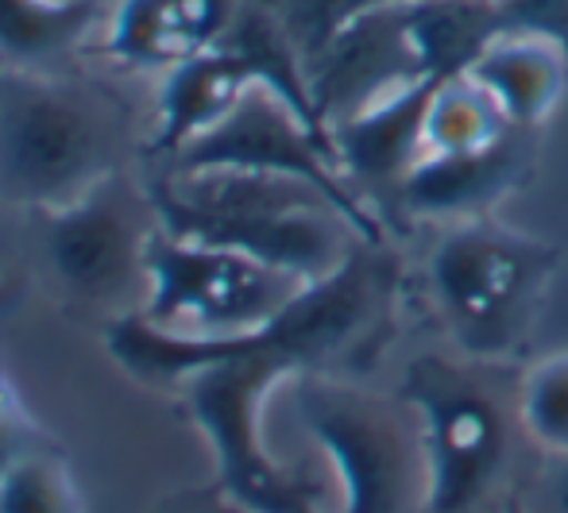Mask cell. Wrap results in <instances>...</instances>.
<instances>
[{
    "instance_id": "cell-1",
    "label": "cell",
    "mask_w": 568,
    "mask_h": 513,
    "mask_svg": "<svg viewBox=\"0 0 568 513\" xmlns=\"http://www.w3.org/2000/svg\"><path fill=\"white\" fill-rule=\"evenodd\" d=\"M151 202L171 236L244 252L306 286L341 270L364 244L329 194L286 174L166 166L151 186Z\"/></svg>"
},
{
    "instance_id": "cell-2",
    "label": "cell",
    "mask_w": 568,
    "mask_h": 513,
    "mask_svg": "<svg viewBox=\"0 0 568 513\" xmlns=\"http://www.w3.org/2000/svg\"><path fill=\"white\" fill-rule=\"evenodd\" d=\"M398 394L422 417L429 513H499L507 506L518 494V452L530 444L523 371L503 359L426 351L406 363Z\"/></svg>"
},
{
    "instance_id": "cell-3",
    "label": "cell",
    "mask_w": 568,
    "mask_h": 513,
    "mask_svg": "<svg viewBox=\"0 0 568 513\" xmlns=\"http://www.w3.org/2000/svg\"><path fill=\"white\" fill-rule=\"evenodd\" d=\"M124 109L98 82L0 70V202L59 213L116 174Z\"/></svg>"
},
{
    "instance_id": "cell-4",
    "label": "cell",
    "mask_w": 568,
    "mask_h": 513,
    "mask_svg": "<svg viewBox=\"0 0 568 513\" xmlns=\"http://www.w3.org/2000/svg\"><path fill=\"white\" fill-rule=\"evenodd\" d=\"M557 267L561 247L484 216L437 236L426 255V290L460 356L515 363Z\"/></svg>"
},
{
    "instance_id": "cell-5",
    "label": "cell",
    "mask_w": 568,
    "mask_h": 513,
    "mask_svg": "<svg viewBox=\"0 0 568 513\" xmlns=\"http://www.w3.org/2000/svg\"><path fill=\"white\" fill-rule=\"evenodd\" d=\"M294 406L337 475L333 513H429L422 417L403 394H379L348 375H298Z\"/></svg>"
},
{
    "instance_id": "cell-6",
    "label": "cell",
    "mask_w": 568,
    "mask_h": 513,
    "mask_svg": "<svg viewBox=\"0 0 568 513\" xmlns=\"http://www.w3.org/2000/svg\"><path fill=\"white\" fill-rule=\"evenodd\" d=\"M148 278L140 317L190 340L260 332L306 290V283L252 255L171 236L163 224L148 244Z\"/></svg>"
},
{
    "instance_id": "cell-7",
    "label": "cell",
    "mask_w": 568,
    "mask_h": 513,
    "mask_svg": "<svg viewBox=\"0 0 568 513\" xmlns=\"http://www.w3.org/2000/svg\"><path fill=\"white\" fill-rule=\"evenodd\" d=\"M166 166H174V171H213V166H221V171H260L302 178L322 194H329L364 239H372V244L395 239L387 224L379 220V213L344 178L329 135L314 132L267 85H252L225 120H217L210 132H202L179 155L166 158Z\"/></svg>"
},
{
    "instance_id": "cell-8",
    "label": "cell",
    "mask_w": 568,
    "mask_h": 513,
    "mask_svg": "<svg viewBox=\"0 0 568 513\" xmlns=\"http://www.w3.org/2000/svg\"><path fill=\"white\" fill-rule=\"evenodd\" d=\"M159 224L151 189L116 171L74 205L47 213V255L74 298L132 317L128 301L140 312L148 301V244Z\"/></svg>"
},
{
    "instance_id": "cell-9",
    "label": "cell",
    "mask_w": 568,
    "mask_h": 513,
    "mask_svg": "<svg viewBox=\"0 0 568 513\" xmlns=\"http://www.w3.org/2000/svg\"><path fill=\"white\" fill-rule=\"evenodd\" d=\"M410 4L414 0H403L352 20L306 70L317 120L329 135L344 120L434 82L414 39Z\"/></svg>"
},
{
    "instance_id": "cell-10",
    "label": "cell",
    "mask_w": 568,
    "mask_h": 513,
    "mask_svg": "<svg viewBox=\"0 0 568 513\" xmlns=\"http://www.w3.org/2000/svg\"><path fill=\"white\" fill-rule=\"evenodd\" d=\"M538 163V127H510L499 143L468 155H426L403 182L390 208V236L410 224L484 220L491 208L523 189Z\"/></svg>"
},
{
    "instance_id": "cell-11",
    "label": "cell",
    "mask_w": 568,
    "mask_h": 513,
    "mask_svg": "<svg viewBox=\"0 0 568 513\" xmlns=\"http://www.w3.org/2000/svg\"><path fill=\"white\" fill-rule=\"evenodd\" d=\"M236 0H124L98 54L135 70H174L213 51Z\"/></svg>"
},
{
    "instance_id": "cell-12",
    "label": "cell",
    "mask_w": 568,
    "mask_h": 513,
    "mask_svg": "<svg viewBox=\"0 0 568 513\" xmlns=\"http://www.w3.org/2000/svg\"><path fill=\"white\" fill-rule=\"evenodd\" d=\"M252 85H260L252 66L221 43L166 70L163 93H159V127L155 140L148 143V155L174 158L186 143H194L217 120H225Z\"/></svg>"
},
{
    "instance_id": "cell-13",
    "label": "cell",
    "mask_w": 568,
    "mask_h": 513,
    "mask_svg": "<svg viewBox=\"0 0 568 513\" xmlns=\"http://www.w3.org/2000/svg\"><path fill=\"white\" fill-rule=\"evenodd\" d=\"M515 127H541L568 90V51L549 35H499L468 66Z\"/></svg>"
},
{
    "instance_id": "cell-14",
    "label": "cell",
    "mask_w": 568,
    "mask_h": 513,
    "mask_svg": "<svg viewBox=\"0 0 568 513\" xmlns=\"http://www.w3.org/2000/svg\"><path fill=\"white\" fill-rule=\"evenodd\" d=\"M101 16V0H0V70L47 74L82 51Z\"/></svg>"
},
{
    "instance_id": "cell-15",
    "label": "cell",
    "mask_w": 568,
    "mask_h": 513,
    "mask_svg": "<svg viewBox=\"0 0 568 513\" xmlns=\"http://www.w3.org/2000/svg\"><path fill=\"white\" fill-rule=\"evenodd\" d=\"M510 120L491 101L484 85L468 74L437 82L426 109V155H468L499 143L510 132Z\"/></svg>"
},
{
    "instance_id": "cell-16",
    "label": "cell",
    "mask_w": 568,
    "mask_h": 513,
    "mask_svg": "<svg viewBox=\"0 0 568 513\" xmlns=\"http://www.w3.org/2000/svg\"><path fill=\"white\" fill-rule=\"evenodd\" d=\"M0 513H85L67 460L47 444L23 452L0 475Z\"/></svg>"
},
{
    "instance_id": "cell-17",
    "label": "cell",
    "mask_w": 568,
    "mask_h": 513,
    "mask_svg": "<svg viewBox=\"0 0 568 513\" xmlns=\"http://www.w3.org/2000/svg\"><path fill=\"white\" fill-rule=\"evenodd\" d=\"M260 4L283 23L294 51L302 54V66L310 70L352 20L403 0H260Z\"/></svg>"
},
{
    "instance_id": "cell-18",
    "label": "cell",
    "mask_w": 568,
    "mask_h": 513,
    "mask_svg": "<svg viewBox=\"0 0 568 513\" xmlns=\"http://www.w3.org/2000/svg\"><path fill=\"white\" fill-rule=\"evenodd\" d=\"M523 424L541 455L568 452V351L523 371Z\"/></svg>"
},
{
    "instance_id": "cell-19",
    "label": "cell",
    "mask_w": 568,
    "mask_h": 513,
    "mask_svg": "<svg viewBox=\"0 0 568 513\" xmlns=\"http://www.w3.org/2000/svg\"><path fill=\"white\" fill-rule=\"evenodd\" d=\"M518 499L530 513H568V452L541 455L534 479L518 486Z\"/></svg>"
},
{
    "instance_id": "cell-20",
    "label": "cell",
    "mask_w": 568,
    "mask_h": 513,
    "mask_svg": "<svg viewBox=\"0 0 568 513\" xmlns=\"http://www.w3.org/2000/svg\"><path fill=\"white\" fill-rule=\"evenodd\" d=\"M148 513H260L247 502H240L236 494H229L221 483L210 486H190V491H174L163 502H155Z\"/></svg>"
},
{
    "instance_id": "cell-21",
    "label": "cell",
    "mask_w": 568,
    "mask_h": 513,
    "mask_svg": "<svg viewBox=\"0 0 568 513\" xmlns=\"http://www.w3.org/2000/svg\"><path fill=\"white\" fill-rule=\"evenodd\" d=\"M31 448H39L31 421H0V475Z\"/></svg>"
},
{
    "instance_id": "cell-22",
    "label": "cell",
    "mask_w": 568,
    "mask_h": 513,
    "mask_svg": "<svg viewBox=\"0 0 568 513\" xmlns=\"http://www.w3.org/2000/svg\"><path fill=\"white\" fill-rule=\"evenodd\" d=\"M0 421H28V410H23L20 394H16L4 371H0Z\"/></svg>"
},
{
    "instance_id": "cell-23",
    "label": "cell",
    "mask_w": 568,
    "mask_h": 513,
    "mask_svg": "<svg viewBox=\"0 0 568 513\" xmlns=\"http://www.w3.org/2000/svg\"><path fill=\"white\" fill-rule=\"evenodd\" d=\"M499 513H530V510L523 506V499H518V494H510V499H507V506H503Z\"/></svg>"
}]
</instances>
